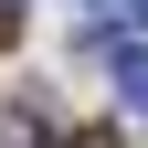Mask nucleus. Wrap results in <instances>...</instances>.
<instances>
[{
	"label": "nucleus",
	"instance_id": "nucleus-1",
	"mask_svg": "<svg viewBox=\"0 0 148 148\" xmlns=\"http://www.w3.org/2000/svg\"><path fill=\"white\" fill-rule=\"evenodd\" d=\"M116 95H127V106H138V116H148V53H138V42L116 53Z\"/></svg>",
	"mask_w": 148,
	"mask_h": 148
},
{
	"label": "nucleus",
	"instance_id": "nucleus-2",
	"mask_svg": "<svg viewBox=\"0 0 148 148\" xmlns=\"http://www.w3.org/2000/svg\"><path fill=\"white\" fill-rule=\"evenodd\" d=\"M64 148H116V138H106V127H74V138H64Z\"/></svg>",
	"mask_w": 148,
	"mask_h": 148
},
{
	"label": "nucleus",
	"instance_id": "nucleus-3",
	"mask_svg": "<svg viewBox=\"0 0 148 148\" xmlns=\"http://www.w3.org/2000/svg\"><path fill=\"white\" fill-rule=\"evenodd\" d=\"M106 11H127V21H148V0H106Z\"/></svg>",
	"mask_w": 148,
	"mask_h": 148
},
{
	"label": "nucleus",
	"instance_id": "nucleus-4",
	"mask_svg": "<svg viewBox=\"0 0 148 148\" xmlns=\"http://www.w3.org/2000/svg\"><path fill=\"white\" fill-rule=\"evenodd\" d=\"M0 11H11V0H0Z\"/></svg>",
	"mask_w": 148,
	"mask_h": 148
}]
</instances>
